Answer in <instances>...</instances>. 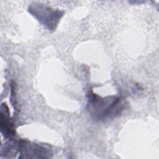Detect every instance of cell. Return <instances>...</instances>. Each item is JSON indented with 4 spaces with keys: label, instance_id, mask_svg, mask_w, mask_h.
Masks as SVG:
<instances>
[{
    "label": "cell",
    "instance_id": "2",
    "mask_svg": "<svg viewBox=\"0 0 159 159\" xmlns=\"http://www.w3.org/2000/svg\"><path fill=\"white\" fill-rule=\"evenodd\" d=\"M32 10L34 11V16L48 29H55L57 22L60 19V12H55L48 8L47 9L45 7L40 8V11L37 8L30 9V11Z\"/></svg>",
    "mask_w": 159,
    "mask_h": 159
},
{
    "label": "cell",
    "instance_id": "3",
    "mask_svg": "<svg viewBox=\"0 0 159 159\" xmlns=\"http://www.w3.org/2000/svg\"><path fill=\"white\" fill-rule=\"evenodd\" d=\"M4 109L5 114H4L2 112H1V132L6 137H11L14 135V130L12 127V124L9 120V118L8 116V108L5 106Z\"/></svg>",
    "mask_w": 159,
    "mask_h": 159
},
{
    "label": "cell",
    "instance_id": "1",
    "mask_svg": "<svg viewBox=\"0 0 159 159\" xmlns=\"http://www.w3.org/2000/svg\"><path fill=\"white\" fill-rule=\"evenodd\" d=\"M89 109L97 119H104L118 114L121 110V102L116 96L101 98L93 94L89 98Z\"/></svg>",
    "mask_w": 159,
    "mask_h": 159
}]
</instances>
